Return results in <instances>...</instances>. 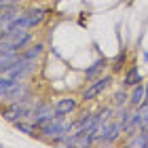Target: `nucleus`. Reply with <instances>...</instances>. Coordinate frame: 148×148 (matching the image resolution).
<instances>
[{
	"instance_id": "nucleus-1",
	"label": "nucleus",
	"mask_w": 148,
	"mask_h": 148,
	"mask_svg": "<svg viewBox=\"0 0 148 148\" xmlns=\"http://www.w3.org/2000/svg\"><path fill=\"white\" fill-rule=\"evenodd\" d=\"M74 131V123L68 119V116H64V119H53L49 121L47 125L40 127V140H45V142H49V144H59L66 136H70V133Z\"/></svg>"
},
{
	"instance_id": "nucleus-16",
	"label": "nucleus",
	"mask_w": 148,
	"mask_h": 148,
	"mask_svg": "<svg viewBox=\"0 0 148 148\" xmlns=\"http://www.w3.org/2000/svg\"><path fill=\"white\" fill-rule=\"evenodd\" d=\"M23 0H0V6H6V4H21Z\"/></svg>"
},
{
	"instance_id": "nucleus-19",
	"label": "nucleus",
	"mask_w": 148,
	"mask_h": 148,
	"mask_svg": "<svg viewBox=\"0 0 148 148\" xmlns=\"http://www.w3.org/2000/svg\"><path fill=\"white\" fill-rule=\"evenodd\" d=\"M142 59H144V62L148 64V51H144V53H142Z\"/></svg>"
},
{
	"instance_id": "nucleus-6",
	"label": "nucleus",
	"mask_w": 148,
	"mask_h": 148,
	"mask_svg": "<svg viewBox=\"0 0 148 148\" xmlns=\"http://www.w3.org/2000/svg\"><path fill=\"white\" fill-rule=\"evenodd\" d=\"M140 83H144L142 72H140L138 66H131V68L125 70L123 80H121V87H125V89H131V87H136V85H140Z\"/></svg>"
},
{
	"instance_id": "nucleus-10",
	"label": "nucleus",
	"mask_w": 148,
	"mask_h": 148,
	"mask_svg": "<svg viewBox=\"0 0 148 148\" xmlns=\"http://www.w3.org/2000/svg\"><path fill=\"white\" fill-rule=\"evenodd\" d=\"M45 42H32V45H28L25 49L21 51V57H25V59H40L45 55Z\"/></svg>"
},
{
	"instance_id": "nucleus-5",
	"label": "nucleus",
	"mask_w": 148,
	"mask_h": 148,
	"mask_svg": "<svg viewBox=\"0 0 148 148\" xmlns=\"http://www.w3.org/2000/svg\"><path fill=\"white\" fill-rule=\"evenodd\" d=\"M108 68H110V62H108V59H106V57H97L91 66H87V68H85V80H87V83H91V80H95L97 76L106 74V70H108Z\"/></svg>"
},
{
	"instance_id": "nucleus-13",
	"label": "nucleus",
	"mask_w": 148,
	"mask_h": 148,
	"mask_svg": "<svg viewBox=\"0 0 148 148\" xmlns=\"http://www.w3.org/2000/svg\"><path fill=\"white\" fill-rule=\"evenodd\" d=\"M110 104L114 108H123V106H129V89H125V87H121V89L112 95Z\"/></svg>"
},
{
	"instance_id": "nucleus-7",
	"label": "nucleus",
	"mask_w": 148,
	"mask_h": 148,
	"mask_svg": "<svg viewBox=\"0 0 148 148\" xmlns=\"http://www.w3.org/2000/svg\"><path fill=\"white\" fill-rule=\"evenodd\" d=\"M15 129L19 131V133H23V136H28V138H38L40 136V129L36 127V123L32 119H25V121H17L15 125Z\"/></svg>"
},
{
	"instance_id": "nucleus-2",
	"label": "nucleus",
	"mask_w": 148,
	"mask_h": 148,
	"mask_svg": "<svg viewBox=\"0 0 148 148\" xmlns=\"http://www.w3.org/2000/svg\"><path fill=\"white\" fill-rule=\"evenodd\" d=\"M112 83H114V74H112V72H106V74H102V76H97L95 80L87 83V87L80 91V102H83V104H87V102H95L97 97L104 95V91L110 89Z\"/></svg>"
},
{
	"instance_id": "nucleus-11",
	"label": "nucleus",
	"mask_w": 148,
	"mask_h": 148,
	"mask_svg": "<svg viewBox=\"0 0 148 148\" xmlns=\"http://www.w3.org/2000/svg\"><path fill=\"white\" fill-rule=\"evenodd\" d=\"M125 146H129V148H148V136L138 129L133 136H129L125 140Z\"/></svg>"
},
{
	"instance_id": "nucleus-8",
	"label": "nucleus",
	"mask_w": 148,
	"mask_h": 148,
	"mask_svg": "<svg viewBox=\"0 0 148 148\" xmlns=\"http://www.w3.org/2000/svg\"><path fill=\"white\" fill-rule=\"evenodd\" d=\"M25 15H28V19H30V28L36 30V28L42 25L45 17H47V11L40 9V6H30V9H25Z\"/></svg>"
},
{
	"instance_id": "nucleus-12",
	"label": "nucleus",
	"mask_w": 148,
	"mask_h": 148,
	"mask_svg": "<svg viewBox=\"0 0 148 148\" xmlns=\"http://www.w3.org/2000/svg\"><path fill=\"white\" fill-rule=\"evenodd\" d=\"M142 102H144V83H140V85L129 89V106L136 108V106H140Z\"/></svg>"
},
{
	"instance_id": "nucleus-18",
	"label": "nucleus",
	"mask_w": 148,
	"mask_h": 148,
	"mask_svg": "<svg viewBox=\"0 0 148 148\" xmlns=\"http://www.w3.org/2000/svg\"><path fill=\"white\" fill-rule=\"evenodd\" d=\"M144 99L148 102V80H144Z\"/></svg>"
},
{
	"instance_id": "nucleus-20",
	"label": "nucleus",
	"mask_w": 148,
	"mask_h": 148,
	"mask_svg": "<svg viewBox=\"0 0 148 148\" xmlns=\"http://www.w3.org/2000/svg\"><path fill=\"white\" fill-rule=\"evenodd\" d=\"M0 146H2V144H0Z\"/></svg>"
},
{
	"instance_id": "nucleus-9",
	"label": "nucleus",
	"mask_w": 148,
	"mask_h": 148,
	"mask_svg": "<svg viewBox=\"0 0 148 148\" xmlns=\"http://www.w3.org/2000/svg\"><path fill=\"white\" fill-rule=\"evenodd\" d=\"M131 114H133V108H131V106L114 108V119H116L119 123H121V131H123V136H125L127 127H129V123H131Z\"/></svg>"
},
{
	"instance_id": "nucleus-17",
	"label": "nucleus",
	"mask_w": 148,
	"mask_h": 148,
	"mask_svg": "<svg viewBox=\"0 0 148 148\" xmlns=\"http://www.w3.org/2000/svg\"><path fill=\"white\" fill-rule=\"evenodd\" d=\"M140 131H142V133H146V136H148V119L144 121L142 125H140Z\"/></svg>"
},
{
	"instance_id": "nucleus-14",
	"label": "nucleus",
	"mask_w": 148,
	"mask_h": 148,
	"mask_svg": "<svg viewBox=\"0 0 148 148\" xmlns=\"http://www.w3.org/2000/svg\"><path fill=\"white\" fill-rule=\"evenodd\" d=\"M127 66V51H121L116 57H114V62H110V72L112 74H119L121 70H125Z\"/></svg>"
},
{
	"instance_id": "nucleus-4",
	"label": "nucleus",
	"mask_w": 148,
	"mask_h": 148,
	"mask_svg": "<svg viewBox=\"0 0 148 148\" xmlns=\"http://www.w3.org/2000/svg\"><path fill=\"white\" fill-rule=\"evenodd\" d=\"M80 108V97H72V95H64L53 102V110H55L59 116H70V114L78 112Z\"/></svg>"
},
{
	"instance_id": "nucleus-3",
	"label": "nucleus",
	"mask_w": 148,
	"mask_h": 148,
	"mask_svg": "<svg viewBox=\"0 0 148 148\" xmlns=\"http://www.w3.org/2000/svg\"><path fill=\"white\" fill-rule=\"evenodd\" d=\"M38 62H40V59H25V57L19 55V59L15 62V66L6 72V76H9V78H15V80H28L32 74L36 72Z\"/></svg>"
},
{
	"instance_id": "nucleus-15",
	"label": "nucleus",
	"mask_w": 148,
	"mask_h": 148,
	"mask_svg": "<svg viewBox=\"0 0 148 148\" xmlns=\"http://www.w3.org/2000/svg\"><path fill=\"white\" fill-rule=\"evenodd\" d=\"M13 83H15V78H9L6 74H0V99H2L4 93L13 87Z\"/></svg>"
}]
</instances>
